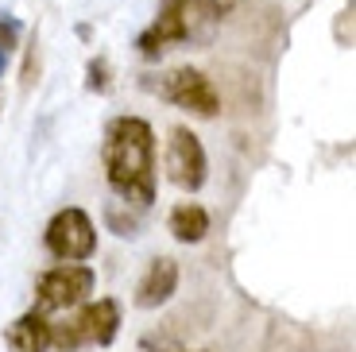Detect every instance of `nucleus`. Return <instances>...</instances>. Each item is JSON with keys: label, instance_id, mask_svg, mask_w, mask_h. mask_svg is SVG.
Returning <instances> with one entry per match:
<instances>
[{"label": "nucleus", "instance_id": "f257e3e1", "mask_svg": "<svg viewBox=\"0 0 356 352\" xmlns=\"http://www.w3.org/2000/svg\"><path fill=\"white\" fill-rule=\"evenodd\" d=\"M101 163L105 178L124 198V205H147L155 202V132L143 116H113L101 143Z\"/></svg>", "mask_w": 356, "mask_h": 352}, {"label": "nucleus", "instance_id": "f03ea898", "mask_svg": "<svg viewBox=\"0 0 356 352\" xmlns=\"http://www.w3.org/2000/svg\"><path fill=\"white\" fill-rule=\"evenodd\" d=\"M221 27V0H163L152 27H143L136 51L159 58L170 47H205Z\"/></svg>", "mask_w": 356, "mask_h": 352}, {"label": "nucleus", "instance_id": "7ed1b4c3", "mask_svg": "<svg viewBox=\"0 0 356 352\" xmlns=\"http://www.w3.org/2000/svg\"><path fill=\"white\" fill-rule=\"evenodd\" d=\"M116 329H120V302L116 298H97L81 306L78 317H70L66 326H51V344L63 352H74L81 344H105L116 341Z\"/></svg>", "mask_w": 356, "mask_h": 352}, {"label": "nucleus", "instance_id": "20e7f679", "mask_svg": "<svg viewBox=\"0 0 356 352\" xmlns=\"http://www.w3.org/2000/svg\"><path fill=\"white\" fill-rule=\"evenodd\" d=\"M143 86L152 89V93H159L163 101H170V105L186 109V113L194 116H217V109H221V97H217L213 81L205 78L202 70H194V66H178V70H167L159 81H143Z\"/></svg>", "mask_w": 356, "mask_h": 352}, {"label": "nucleus", "instance_id": "39448f33", "mask_svg": "<svg viewBox=\"0 0 356 352\" xmlns=\"http://www.w3.org/2000/svg\"><path fill=\"white\" fill-rule=\"evenodd\" d=\"M47 240V252L54 259H63V264H74V259H89V255L97 252V229H93V221H89L86 209L78 205H66L51 217L43 232Z\"/></svg>", "mask_w": 356, "mask_h": 352}, {"label": "nucleus", "instance_id": "423d86ee", "mask_svg": "<svg viewBox=\"0 0 356 352\" xmlns=\"http://www.w3.org/2000/svg\"><path fill=\"white\" fill-rule=\"evenodd\" d=\"M93 282H97L93 267L78 264V259H74V264L51 267V271L39 275V298H35V310H39V314H54V310L78 306V302H86L89 294H93Z\"/></svg>", "mask_w": 356, "mask_h": 352}, {"label": "nucleus", "instance_id": "0eeeda50", "mask_svg": "<svg viewBox=\"0 0 356 352\" xmlns=\"http://www.w3.org/2000/svg\"><path fill=\"white\" fill-rule=\"evenodd\" d=\"M205 175H209V159H205V147L190 128H170L167 136V178L182 190H202Z\"/></svg>", "mask_w": 356, "mask_h": 352}, {"label": "nucleus", "instance_id": "6e6552de", "mask_svg": "<svg viewBox=\"0 0 356 352\" xmlns=\"http://www.w3.org/2000/svg\"><path fill=\"white\" fill-rule=\"evenodd\" d=\"M175 291H178V264L170 259V255H159V259L147 264L140 287H136V306L155 310V306H163Z\"/></svg>", "mask_w": 356, "mask_h": 352}, {"label": "nucleus", "instance_id": "1a4fd4ad", "mask_svg": "<svg viewBox=\"0 0 356 352\" xmlns=\"http://www.w3.org/2000/svg\"><path fill=\"white\" fill-rule=\"evenodd\" d=\"M4 344L12 352H47L51 349V321L39 310H27L24 317H16L8 329H4Z\"/></svg>", "mask_w": 356, "mask_h": 352}, {"label": "nucleus", "instance_id": "9d476101", "mask_svg": "<svg viewBox=\"0 0 356 352\" xmlns=\"http://www.w3.org/2000/svg\"><path fill=\"white\" fill-rule=\"evenodd\" d=\"M167 229H170V237H175L178 244H197V240H205V232H209V213H205L197 202H182V205L170 209Z\"/></svg>", "mask_w": 356, "mask_h": 352}, {"label": "nucleus", "instance_id": "9b49d317", "mask_svg": "<svg viewBox=\"0 0 356 352\" xmlns=\"http://www.w3.org/2000/svg\"><path fill=\"white\" fill-rule=\"evenodd\" d=\"M108 58H89V66H86V89L89 93H108V86H113V78H108Z\"/></svg>", "mask_w": 356, "mask_h": 352}, {"label": "nucleus", "instance_id": "f8f14e48", "mask_svg": "<svg viewBox=\"0 0 356 352\" xmlns=\"http://www.w3.org/2000/svg\"><path fill=\"white\" fill-rule=\"evenodd\" d=\"M19 35H24V24L16 16H8V12H0V51L12 54L19 47Z\"/></svg>", "mask_w": 356, "mask_h": 352}, {"label": "nucleus", "instance_id": "ddd939ff", "mask_svg": "<svg viewBox=\"0 0 356 352\" xmlns=\"http://www.w3.org/2000/svg\"><path fill=\"white\" fill-rule=\"evenodd\" d=\"M8 58H12L8 51H0V78H4V70H8Z\"/></svg>", "mask_w": 356, "mask_h": 352}]
</instances>
